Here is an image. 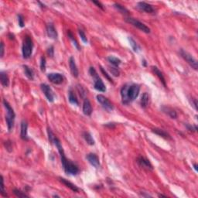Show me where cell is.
Instances as JSON below:
<instances>
[{
	"instance_id": "obj_7",
	"label": "cell",
	"mask_w": 198,
	"mask_h": 198,
	"mask_svg": "<svg viewBox=\"0 0 198 198\" xmlns=\"http://www.w3.org/2000/svg\"><path fill=\"white\" fill-rule=\"evenodd\" d=\"M179 54H180V56L183 57V59L185 60V61L190 64V66L192 68H194V70H197L198 68L197 61L194 59L191 54H190L188 52L185 51L184 50H183V49H181V50L179 51Z\"/></svg>"
},
{
	"instance_id": "obj_10",
	"label": "cell",
	"mask_w": 198,
	"mask_h": 198,
	"mask_svg": "<svg viewBox=\"0 0 198 198\" xmlns=\"http://www.w3.org/2000/svg\"><path fill=\"white\" fill-rule=\"evenodd\" d=\"M47 78L51 83L54 84H61L63 81V77L59 73H51L47 74Z\"/></svg>"
},
{
	"instance_id": "obj_35",
	"label": "cell",
	"mask_w": 198,
	"mask_h": 198,
	"mask_svg": "<svg viewBox=\"0 0 198 198\" xmlns=\"http://www.w3.org/2000/svg\"><path fill=\"white\" fill-rule=\"evenodd\" d=\"M109 71L110 72L112 73V74H113L114 76L115 77H118L119 76V74H120V72H119V71L118 70V68H116L115 67H110L109 68Z\"/></svg>"
},
{
	"instance_id": "obj_11",
	"label": "cell",
	"mask_w": 198,
	"mask_h": 198,
	"mask_svg": "<svg viewBox=\"0 0 198 198\" xmlns=\"http://www.w3.org/2000/svg\"><path fill=\"white\" fill-rule=\"evenodd\" d=\"M137 162L139 165L142 168L148 170H153V167L151 164V162H150V160H148L147 159H145V157L142 156H139L137 160Z\"/></svg>"
},
{
	"instance_id": "obj_8",
	"label": "cell",
	"mask_w": 198,
	"mask_h": 198,
	"mask_svg": "<svg viewBox=\"0 0 198 198\" xmlns=\"http://www.w3.org/2000/svg\"><path fill=\"white\" fill-rule=\"evenodd\" d=\"M97 100L99 103L101 104L104 109L108 111V112H112V110L114 109V106H113L112 102L107 98L105 97L104 95H97Z\"/></svg>"
},
{
	"instance_id": "obj_47",
	"label": "cell",
	"mask_w": 198,
	"mask_h": 198,
	"mask_svg": "<svg viewBox=\"0 0 198 198\" xmlns=\"http://www.w3.org/2000/svg\"><path fill=\"white\" fill-rule=\"evenodd\" d=\"M194 167L195 169V170L197 171V164H194Z\"/></svg>"
},
{
	"instance_id": "obj_18",
	"label": "cell",
	"mask_w": 198,
	"mask_h": 198,
	"mask_svg": "<svg viewBox=\"0 0 198 198\" xmlns=\"http://www.w3.org/2000/svg\"><path fill=\"white\" fill-rule=\"evenodd\" d=\"M59 180L61 182V183H63L66 187H68V188H70L72 191L75 192V193H78V192L79 191V189L78 188V187H77L76 185H74V183H72L71 182L68 181V180H67V179H64V178H62V177H59Z\"/></svg>"
},
{
	"instance_id": "obj_16",
	"label": "cell",
	"mask_w": 198,
	"mask_h": 198,
	"mask_svg": "<svg viewBox=\"0 0 198 198\" xmlns=\"http://www.w3.org/2000/svg\"><path fill=\"white\" fill-rule=\"evenodd\" d=\"M83 112L85 115H91L92 113V106L88 98H85L83 103Z\"/></svg>"
},
{
	"instance_id": "obj_42",
	"label": "cell",
	"mask_w": 198,
	"mask_h": 198,
	"mask_svg": "<svg viewBox=\"0 0 198 198\" xmlns=\"http://www.w3.org/2000/svg\"><path fill=\"white\" fill-rule=\"evenodd\" d=\"M0 51H1V53H0V56L1 57H3L4 56V43L2 42H1V46H0Z\"/></svg>"
},
{
	"instance_id": "obj_40",
	"label": "cell",
	"mask_w": 198,
	"mask_h": 198,
	"mask_svg": "<svg viewBox=\"0 0 198 198\" xmlns=\"http://www.w3.org/2000/svg\"><path fill=\"white\" fill-rule=\"evenodd\" d=\"M186 127H187L188 130L190 131V132H193V131L196 132V131L197 130V125H191L187 124L186 125Z\"/></svg>"
},
{
	"instance_id": "obj_29",
	"label": "cell",
	"mask_w": 198,
	"mask_h": 198,
	"mask_svg": "<svg viewBox=\"0 0 198 198\" xmlns=\"http://www.w3.org/2000/svg\"><path fill=\"white\" fill-rule=\"evenodd\" d=\"M114 7L118 12H120L122 14H129V10L125 7L123 6L122 5L119 4V3H115Z\"/></svg>"
},
{
	"instance_id": "obj_34",
	"label": "cell",
	"mask_w": 198,
	"mask_h": 198,
	"mask_svg": "<svg viewBox=\"0 0 198 198\" xmlns=\"http://www.w3.org/2000/svg\"><path fill=\"white\" fill-rule=\"evenodd\" d=\"M40 70L43 72L46 71V58L44 57H41V60H40Z\"/></svg>"
},
{
	"instance_id": "obj_28",
	"label": "cell",
	"mask_w": 198,
	"mask_h": 198,
	"mask_svg": "<svg viewBox=\"0 0 198 198\" xmlns=\"http://www.w3.org/2000/svg\"><path fill=\"white\" fill-rule=\"evenodd\" d=\"M129 43H130V46H132V48L135 52H138V51L140 50V47L138 45V43L135 42V40L132 38V37H131V36H129Z\"/></svg>"
},
{
	"instance_id": "obj_21",
	"label": "cell",
	"mask_w": 198,
	"mask_h": 198,
	"mask_svg": "<svg viewBox=\"0 0 198 198\" xmlns=\"http://www.w3.org/2000/svg\"><path fill=\"white\" fill-rule=\"evenodd\" d=\"M0 80H1V84L4 88H7L9 84V79L7 75V74L4 71L0 72Z\"/></svg>"
},
{
	"instance_id": "obj_19",
	"label": "cell",
	"mask_w": 198,
	"mask_h": 198,
	"mask_svg": "<svg viewBox=\"0 0 198 198\" xmlns=\"http://www.w3.org/2000/svg\"><path fill=\"white\" fill-rule=\"evenodd\" d=\"M162 111L164 112V113H166L167 115H168L171 118L175 119V118H177V112H176L173 108H172L167 107V106H162Z\"/></svg>"
},
{
	"instance_id": "obj_33",
	"label": "cell",
	"mask_w": 198,
	"mask_h": 198,
	"mask_svg": "<svg viewBox=\"0 0 198 198\" xmlns=\"http://www.w3.org/2000/svg\"><path fill=\"white\" fill-rule=\"evenodd\" d=\"M78 33L80 35V39L82 40L83 42H84V43H88V39H87V36L86 35H85V33H84V32L82 30H80V29H78Z\"/></svg>"
},
{
	"instance_id": "obj_24",
	"label": "cell",
	"mask_w": 198,
	"mask_h": 198,
	"mask_svg": "<svg viewBox=\"0 0 198 198\" xmlns=\"http://www.w3.org/2000/svg\"><path fill=\"white\" fill-rule=\"evenodd\" d=\"M23 69H24V74H25V75L26 76V78L31 80H33L34 74L33 71V70L26 65H23Z\"/></svg>"
},
{
	"instance_id": "obj_41",
	"label": "cell",
	"mask_w": 198,
	"mask_h": 198,
	"mask_svg": "<svg viewBox=\"0 0 198 198\" xmlns=\"http://www.w3.org/2000/svg\"><path fill=\"white\" fill-rule=\"evenodd\" d=\"M1 178H2V180H1V181H2V187H2V189H1V194H2V196H7L6 194H5V185H4V179H3V177H1Z\"/></svg>"
},
{
	"instance_id": "obj_20",
	"label": "cell",
	"mask_w": 198,
	"mask_h": 198,
	"mask_svg": "<svg viewBox=\"0 0 198 198\" xmlns=\"http://www.w3.org/2000/svg\"><path fill=\"white\" fill-rule=\"evenodd\" d=\"M152 71H153L154 74H156V76L160 78V81L162 83V84L166 87V80H165V78H164V76H163V74H162V72L160 71V70H159V68H157V67H156V66H152Z\"/></svg>"
},
{
	"instance_id": "obj_12",
	"label": "cell",
	"mask_w": 198,
	"mask_h": 198,
	"mask_svg": "<svg viewBox=\"0 0 198 198\" xmlns=\"http://www.w3.org/2000/svg\"><path fill=\"white\" fill-rule=\"evenodd\" d=\"M86 159L89 162V163L93 166L95 168H99L100 167V161L97 155H95V153H89L87 155Z\"/></svg>"
},
{
	"instance_id": "obj_4",
	"label": "cell",
	"mask_w": 198,
	"mask_h": 198,
	"mask_svg": "<svg viewBox=\"0 0 198 198\" xmlns=\"http://www.w3.org/2000/svg\"><path fill=\"white\" fill-rule=\"evenodd\" d=\"M89 74H91V76L94 79V87H95V88L97 91H101V92H105V84H104L101 78H99L97 71H95V69L93 67H91L90 69H89Z\"/></svg>"
},
{
	"instance_id": "obj_3",
	"label": "cell",
	"mask_w": 198,
	"mask_h": 198,
	"mask_svg": "<svg viewBox=\"0 0 198 198\" xmlns=\"http://www.w3.org/2000/svg\"><path fill=\"white\" fill-rule=\"evenodd\" d=\"M3 105L6 108V121L7 127H8L9 132H11L12 129H13L14 126V121H15V112L14 110L13 109V108L11 107V105L9 104L8 101L6 100H3Z\"/></svg>"
},
{
	"instance_id": "obj_31",
	"label": "cell",
	"mask_w": 198,
	"mask_h": 198,
	"mask_svg": "<svg viewBox=\"0 0 198 198\" xmlns=\"http://www.w3.org/2000/svg\"><path fill=\"white\" fill-rule=\"evenodd\" d=\"M13 193L18 197H29V196L26 193L21 191L20 190H18V189H14L13 190Z\"/></svg>"
},
{
	"instance_id": "obj_1",
	"label": "cell",
	"mask_w": 198,
	"mask_h": 198,
	"mask_svg": "<svg viewBox=\"0 0 198 198\" xmlns=\"http://www.w3.org/2000/svg\"><path fill=\"white\" fill-rule=\"evenodd\" d=\"M140 91V86L139 84H125L121 89L122 101L124 105H128L133 101L139 96Z\"/></svg>"
},
{
	"instance_id": "obj_45",
	"label": "cell",
	"mask_w": 198,
	"mask_h": 198,
	"mask_svg": "<svg viewBox=\"0 0 198 198\" xmlns=\"http://www.w3.org/2000/svg\"><path fill=\"white\" fill-rule=\"evenodd\" d=\"M9 39H10V40H13V39H14V35H13V34L9 33Z\"/></svg>"
},
{
	"instance_id": "obj_37",
	"label": "cell",
	"mask_w": 198,
	"mask_h": 198,
	"mask_svg": "<svg viewBox=\"0 0 198 198\" xmlns=\"http://www.w3.org/2000/svg\"><path fill=\"white\" fill-rule=\"evenodd\" d=\"M189 101H190V105L194 108V109L197 110V99L194 98H190L189 99Z\"/></svg>"
},
{
	"instance_id": "obj_15",
	"label": "cell",
	"mask_w": 198,
	"mask_h": 198,
	"mask_svg": "<svg viewBox=\"0 0 198 198\" xmlns=\"http://www.w3.org/2000/svg\"><path fill=\"white\" fill-rule=\"evenodd\" d=\"M69 65H70V70L71 72L72 76L74 78H78L79 75V71H78V67L75 63V60L73 57H71L69 59Z\"/></svg>"
},
{
	"instance_id": "obj_26",
	"label": "cell",
	"mask_w": 198,
	"mask_h": 198,
	"mask_svg": "<svg viewBox=\"0 0 198 198\" xmlns=\"http://www.w3.org/2000/svg\"><path fill=\"white\" fill-rule=\"evenodd\" d=\"M107 59L108 61V62H109L112 65L115 67V68L118 67V66L121 64V63H122V61H121L120 59H118V57H113V56H109Z\"/></svg>"
},
{
	"instance_id": "obj_36",
	"label": "cell",
	"mask_w": 198,
	"mask_h": 198,
	"mask_svg": "<svg viewBox=\"0 0 198 198\" xmlns=\"http://www.w3.org/2000/svg\"><path fill=\"white\" fill-rule=\"evenodd\" d=\"M17 17H18V23H19V26H20V27H23L24 25H25L24 18H23V16L21 15V14H19Z\"/></svg>"
},
{
	"instance_id": "obj_17",
	"label": "cell",
	"mask_w": 198,
	"mask_h": 198,
	"mask_svg": "<svg viewBox=\"0 0 198 198\" xmlns=\"http://www.w3.org/2000/svg\"><path fill=\"white\" fill-rule=\"evenodd\" d=\"M27 129L28 124L26 120H23L21 122V131H20V137L23 140H27Z\"/></svg>"
},
{
	"instance_id": "obj_32",
	"label": "cell",
	"mask_w": 198,
	"mask_h": 198,
	"mask_svg": "<svg viewBox=\"0 0 198 198\" xmlns=\"http://www.w3.org/2000/svg\"><path fill=\"white\" fill-rule=\"evenodd\" d=\"M4 145L6 150L8 151V152H12L13 151V144H12V142L8 140V141H6L4 142Z\"/></svg>"
},
{
	"instance_id": "obj_23",
	"label": "cell",
	"mask_w": 198,
	"mask_h": 198,
	"mask_svg": "<svg viewBox=\"0 0 198 198\" xmlns=\"http://www.w3.org/2000/svg\"><path fill=\"white\" fill-rule=\"evenodd\" d=\"M152 132H154L156 135H160L161 137L164 138L166 139H170L171 137L170 135H169L168 133L166 132V131L162 130V129H152Z\"/></svg>"
},
{
	"instance_id": "obj_39",
	"label": "cell",
	"mask_w": 198,
	"mask_h": 198,
	"mask_svg": "<svg viewBox=\"0 0 198 198\" xmlns=\"http://www.w3.org/2000/svg\"><path fill=\"white\" fill-rule=\"evenodd\" d=\"M100 70H101V73H102V74H104V76L105 77V78H107L108 80H109V81H112V78H110V76H109V75H108V73H107V72H106L105 71V69H104V68H102V67H101V66H100Z\"/></svg>"
},
{
	"instance_id": "obj_6",
	"label": "cell",
	"mask_w": 198,
	"mask_h": 198,
	"mask_svg": "<svg viewBox=\"0 0 198 198\" xmlns=\"http://www.w3.org/2000/svg\"><path fill=\"white\" fill-rule=\"evenodd\" d=\"M125 21L127 23H129V24H131V25H132L133 26L138 28L141 31L145 33H150V28L148 27L146 25H145L144 23H142V22L139 21L138 19H135L134 18H132V17H127V18H125Z\"/></svg>"
},
{
	"instance_id": "obj_27",
	"label": "cell",
	"mask_w": 198,
	"mask_h": 198,
	"mask_svg": "<svg viewBox=\"0 0 198 198\" xmlns=\"http://www.w3.org/2000/svg\"><path fill=\"white\" fill-rule=\"evenodd\" d=\"M83 137H84V140L87 142V143L88 144V145H95V140H94L93 137L89 132H83Z\"/></svg>"
},
{
	"instance_id": "obj_14",
	"label": "cell",
	"mask_w": 198,
	"mask_h": 198,
	"mask_svg": "<svg viewBox=\"0 0 198 198\" xmlns=\"http://www.w3.org/2000/svg\"><path fill=\"white\" fill-rule=\"evenodd\" d=\"M46 33H47L49 38L52 39V40H57V32L52 23H48L46 25Z\"/></svg>"
},
{
	"instance_id": "obj_38",
	"label": "cell",
	"mask_w": 198,
	"mask_h": 198,
	"mask_svg": "<svg viewBox=\"0 0 198 198\" xmlns=\"http://www.w3.org/2000/svg\"><path fill=\"white\" fill-rule=\"evenodd\" d=\"M47 54L51 57H53L54 55V47L53 46H51L47 49Z\"/></svg>"
},
{
	"instance_id": "obj_48",
	"label": "cell",
	"mask_w": 198,
	"mask_h": 198,
	"mask_svg": "<svg viewBox=\"0 0 198 198\" xmlns=\"http://www.w3.org/2000/svg\"><path fill=\"white\" fill-rule=\"evenodd\" d=\"M159 197H166L167 196H165V195H162V194H159Z\"/></svg>"
},
{
	"instance_id": "obj_43",
	"label": "cell",
	"mask_w": 198,
	"mask_h": 198,
	"mask_svg": "<svg viewBox=\"0 0 198 198\" xmlns=\"http://www.w3.org/2000/svg\"><path fill=\"white\" fill-rule=\"evenodd\" d=\"M106 127H108L110 129H114L115 126V125L114 123H107V124L105 125Z\"/></svg>"
},
{
	"instance_id": "obj_25",
	"label": "cell",
	"mask_w": 198,
	"mask_h": 198,
	"mask_svg": "<svg viewBox=\"0 0 198 198\" xmlns=\"http://www.w3.org/2000/svg\"><path fill=\"white\" fill-rule=\"evenodd\" d=\"M68 99H69L70 103L72 104V105H79V102H78L76 95L74 93V91H72L71 90H70L69 93H68Z\"/></svg>"
},
{
	"instance_id": "obj_9",
	"label": "cell",
	"mask_w": 198,
	"mask_h": 198,
	"mask_svg": "<svg viewBox=\"0 0 198 198\" xmlns=\"http://www.w3.org/2000/svg\"><path fill=\"white\" fill-rule=\"evenodd\" d=\"M40 88H41L43 93L46 96L47 101L49 102H53V101H54V95H53V91L50 88V86L46 84H40Z\"/></svg>"
},
{
	"instance_id": "obj_46",
	"label": "cell",
	"mask_w": 198,
	"mask_h": 198,
	"mask_svg": "<svg viewBox=\"0 0 198 198\" xmlns=\"http://www.w3.org/2000/svg\"><path fill=\"white\" fill-rule=\"evenodd\" d=\"M38 3H39V4H40V6H41V7H46V6H45V5H44V4H43L42 2H38Z\"/></svg>"
},
{
	"instance_id": "obj_5",
	"label": "cell",
	"mask_w": 198,
	"mask_h": 198,
	"mask_svg": "<svg viewBox=\"0 0 198 198\" xmlns=\"http://www.w3.org/2000/svg\"><path fill=\"white\" fill-rule=\"evenodd\" d=\"M33 48V40L30 38V36H26L23 40V46H22V53H23V57L24 59H28L31 57Z\"/></svg>"
},
{
	"instance_id": "obj_22",
	"label": "cell",
	"mask_w": 198,
	"mask_h": 198,
	"mask_svg": "<svg viewBox=\"0 0 198 198\" xmlns=\"http://www.w3.org/2000/svg\"><path fill=\"white\" fill-rule=\"evenodd\" d=\"M149 103H150V96L146 92L143 93V95H142L141 101H140L141 107L142 108H145L149 105Z\"/></svg>"
},
{
	"instance_id": "obj_44",
	"label": "cell",
	"mask_w": 198,
	"mask_h": 198,
	"mask_svg": "<svg viewBox=\"0 0 198 198\" xmlns=\"http://www.w3.org/2000/svg\"><path fill=\"white\" fill-rule=\"evenodd\" d=\"M93 3H95V4H96V5H97L98 6L99 8H101V9H104V8H103V6H102V4H101V2H97V1H94V2H93Z\"/></svg>"
},
{
	"instance_id": "obj_13",
	"label": "cell",
	"mask_w": 198,
	"mask_h": 198,
	"mask_svg": "<svg viewBox=\"0 0 198 198\" xmlns=\"http://www.w3.org/2000/svg\"><path fill=\"white\" fill-rule=\"evenodd\" d=\"M137 7L140 10L143 11L147 13H155V9L150 4L145 2H138Z\"/></svg>"
},
{
	"instance_id": "obj_30",
	"label": "cell",
	"mask_w": 198,
	"mask_h": 198,
	"mask_svg": "<svg viewBox=\"0 0 198 198\" xmlns=\"http://www.w3.org/2000/svg\"><path fill=\"white\" fill-rule=\"evenodd\" d=\"M68 37L70 38V40H71L72 43H73L74 46H75L77 49H78V51H80V46H79V44H78V41H77V40L74 39V35H73V33H72L71 30H68Z\"/></svg>"
},
{
	"instance_id": "obj_2",
	"label": "cell",
	"mask_w": 198,
	"mask_h": 198,
	"mask_svg": "<svg viewBox=\"0 0 198 198\" xmlns=\"http://www.w3.org/2000/svg\"><path fill=\"white\" fill-rule=\"evenodd\" d=\"M58 152H59L60 156H61V163L63 165V170L65 171V173L68 175H77L79 173V168H78V166L73 162H71V160L67 159L63 149L58 150Z\"/></svg>"
}]
</instances>
